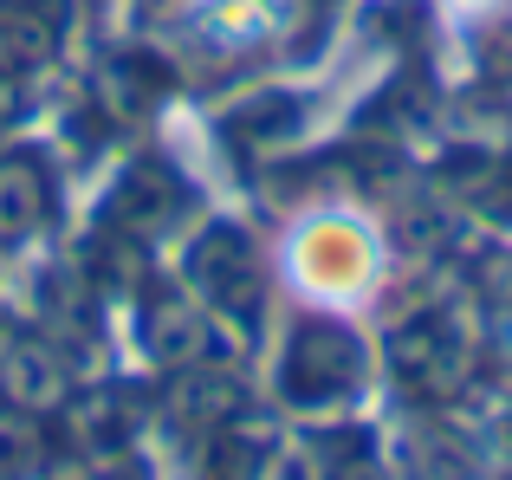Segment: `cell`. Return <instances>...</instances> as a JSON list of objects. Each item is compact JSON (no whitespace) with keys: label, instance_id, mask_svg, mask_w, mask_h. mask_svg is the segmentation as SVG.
<instances>
[{"label":"cell","instance_id":"obj_1","mask_svg":"<svg viewBox=\"0 0 512 480\" xmlns=\"http://www.w3.org/2000/svg\"><path fill=\"white\" fill-rule=\"evenodd\" d=\"M266 266H273V286L286 292L299 312L318 318H370L389 292V273H396V253H389L383 221L370 215L350 195H318V202L292 208L279 221L273 247H266Z\"/></svg>","mask_w":512,"mask_h":480},{"label":"cell","instance_id":"obj_2","mask_svg":"<svg viewBox=\"0 0 512 480\" xmlns=\"http://www.w3.org/2000/svg\"><path fill=\"white\" fill-rule=\"evenodd\" d=\"M299 0H188L182 7V46L208 59H240L292 33Z\"/></svg>","mask_w":512,"mask_h":480},{"label":"cell","instance_id":"obj_3","mask_svg":"<svg viewBox=\"0 0 512 480\" xmlns=\"http://www.w3.org/2000/svg\"><path fill=\"white\" fill-rule=\"evenodd\" d=\"M512 0H435V13L454 26V33H480V26H493Z\"/></svg>","mask_w":512,"mask_h":480}]
</instances>
